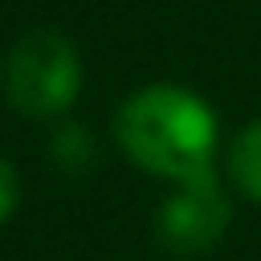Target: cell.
<instances>
[{"label":"cell","mask_w":261,"mask_h":261,"mask_svg":"<svg viewBox=\"0 0 261 261\" xmlns=\"http://www.w3.org/2000/svg\"><path fill=\"white\" fill-rule=\"evenodd\" d=\"M114 147L147 175L179 188L216 175L220 118L212 102L179 82H147L114 110Z\"/></svg>","instance_id":"obj_1"},{"label":"cell","mask_w":261,"mask_h":261,"mask_svg":"<svg viewBox=\"0 0 261 261\" xmlns=\"http://www.w3.org/2000/svg\"><path fill=\"white\" fill-rule=\"evenodd\" d=\"M86 86V65L61 29H29L12 41L0 65L4 102L29 122H61L77 106Z\"/></svg>","instance_id":"obj_2"},{"label":"cell","mask_w":261,"mask_h":261,"mask_svg":"<svg viewBox=\"0 0 261 261\" xmlns=\"http://www.w3.org/2000/svg\"><path fill=\"white\" fill-rule=\"evenodd\" d=\"M228 228H232V196L216 175L171 188L155 212V237L175 257L212 253L228 237Z\"/></svg>","instance_id":"obj_3"},{"label":"cell","mask_w":261,"mask_h":261,"mask_svg":"<svg viewBox=\"0 0 261 261\" xmlns=\"http://www.w3.org/2000/svg\"><path fill=\"white\" fill-rule=\"evenodd\" d=\"M98 155H102V147H98V139H94V130H90L86 122H77V118H61V122H53V135H49V159H53V167H57L61 175L86 179V175L98 167Z\"/></svg>","instance_id":"obj_4"},{"label":"cell","mask_w":261,"mask_h":261,"mask_svg":"<svg viewBox=\"0 0 261 261\" xmlns=\"http://www.w3.org/2000/svg\"><path fill=\"white\" fill-rule=\"evenodd\" d=\"M224 171H228L232 188L245 200L261 204V118L245 122L228 139V147H224Z\"/></svg>","instance_id":"obj_5"},{"label":"cell","mask_w":261,"mask_h":261,"mask_svg":"<svg viewBox=\"0 0 261 261\" xmlns=\"http://www.w3.org/2000/svg\"><path fill=\"white\" fill-rule=\"evenodd\" d=\"M20 208V171L8 155H0V224H8Z\"/></svg>","instance_id":"obj_6"}]
</instances>
